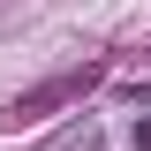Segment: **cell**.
Masks as SVG:
<instances>
[{"label":"cell","mask_w":151,"mask_h":151,"mask_svg":"<svg viewBox=\"0 0 151 151\" xmlns=\"http://www.w3.org/2000/svg\"><path fill=\"white\" fill-rule=\"evenodd\" d=\"M83 83H91V76H53V83H38V91H23L15 106L0 113V129H30V121H45V113H53L60 98H76Z\"/></svg>","instance_id":"1"}]
</instances>
